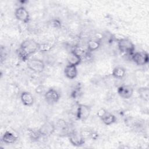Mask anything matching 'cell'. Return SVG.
<instances>
[{"instance_id":"cell-7","label":"cell","mask_w":149,"mask_h":149,"mask_svg":"<svg viewBox=\"0 0 149 149\" xmlns=\"http://www.w3.org/2000/svg\"><path fill=\"white\" fill-rule=\"evenodd\" d=\"M69 140L70 143L76 147L81 146L85 143V139L82 136L80 132L75 130L69 133Z\"/></svg>"},{"instance_id":"cell-9","label":"cell","mask_w":149,"mask_h":149,"mask_svg":"<svg viewBox=\"0 0 149 149\" xmlns=\"http://www.w3.org/2000/svg\"><path fill=\"white\" fill-rule=\"evenodd\" d=\"M44 98L48 104H54L59 101L60 98V95L56 90L54 88H50L45 93Z\"/></svg>"},{"instance_id":"cell-15","label":"cell","mask_w":149,"mask_h":149,"mask_svg":"<svg viewBox=\"0 0 149 149\" xmlns=\"http://www.w3.org/2000/svg\"><path fill=\"white\" fill-rule=\"evenodd\" d=\"M101 120L105 125L108 126L115 123L116 121V118L113 114L107 112L106 114L101 118Z\"/></svg>"},{"instance_id":"cell-11","label":"cell","mask_w":149,"mask_h":149,"mask_svg":"<svg viewBox=\"0 0 149 149\" xmlns=\"http://www.w3.org/2000/svg\"><path fill=\"white\" fill-rule=\"evenodd\" d=\"M67 61L69 65L77 66L81 63V58L79 55H77L75 52L72 50L71 51H70L68 55Z\"/></svg>"},{"instance_id":"cell-12","label":"cell","mask_w":149,"mask_h":149,"mask_svg":"<svg viewBox=\"0 0 149 149\" xmlns=\"http://www.w3.org/2000/svg\"><path fill=\"white\" fill-rule=\"evenodd\" d=\"M64 73L66 77L69 79H73L77 75V67L74 65L68 64L64 69Z\"/></svg>"},{"instance_id":"cell-6","label":"cell","mask_w":149,"mask_h":149,"mask_svg":"<svg viewBox=\"0 0 149 149\" xmlns=\"http://www.w3.org/2000/svg\"><path fill=\"white\" fill-rule=\"evenodd\" d=\"M15 16L19 21L27 23L30 20V14L24 6H19L15 10Z\"/></svg>"},{"instance_id":"cell-5","label":"cell","mask_w":149,"mask_h":149,"mask_svg":"<svg viewBox=\"0 0 149 149\" xmlns=\"http://www.w3.org/2000/svg\"><path fill=\"white\" fill-rule=\"evenodd\" d=\"M91 113V108L87 105L79 104L77 105L76 112V117L81 120H86Z\"/></svg>"},{"instance_id":"cell-22","label":"cell","mask_w":149,"mask_h":149,"mask_svg":"<svg viewBox=\"0 0 149 149\" xmlns=\"http://www.w3.org/2000/svg\"><path fill=\"white\" fill-rule=\"evenodd\" d=\"M56 128L58 127L59 129H61L62 130H64L65 129L66 130L68 127V124L63 119H59L57 121L56 125Z\"/></svg>"},{"instance_id":"cell-14","label":"cell","mask_w":149,"mask_h":149,"mask_svg":"<svg viewBox=\"0 0 149 149\" xmlns=\"http://www.w3.org/2000/svg\"><path fill=\"white\" fill-rule=\"evenodd\" d=\"M17 140V137L9 131H6L2 137V141L6 144H13Z\"/></svg>"},{"instance_id":"cell-8","label":"cell","mask_w":149,"mask_h":149,"mask_svg":"<svg viewBox=\"0 0 149 149\" xmlns=\"http://www.w3.org/2000/svg\"><path fill=\"white\" fill-rule=\"evenodd\" d=\"M56 129L55 125L51 122L47 121L44 123L38 129L42 136H49L52 134Z\"/></svg>"},{"instance_id":"cell-18","label":"cell","mask_w":149,"mask_h":149,"mask_svg":"<svg viewBox=\"0 0 149 149\" xmlns=\"http://www.w3.org/2000/svg\"><path fill=\"white\" fill-rule=\"evenodd\" d=\"M27 133L29 138L33 141H37L41 136L38 129H28Z\"/></svg>"},{"instance_id":"cell-17","label":"cell","mask_w":149,"mask_h":149,"mask_svg":"<svg viewBox=\"0 0 149 149\" xmlns=\"http://www.w3.org/2000/svg\"><path fill=\"white\" fill-rule=\"evenodd\" d=\"M126 74V70L121 66L115 67L112 72V76L116 79H122Z\"/></svg>"},{"instance_id":"cell-24","label":"cell","mask_w":149,"mask_h":149,"mask_svg":"<svg viewBox=\"0 0 149 149\" xmlns=\"http://www.w3.org/2000/svg\"><path fill=\"white\" fill-rule=\"evenodd\" d=\"M108 111L104 109V108H100L99 109L98 111H97V115L98 118H102L105 114Z\"/></svg>"},{"instance_id":"cell-13","label":"cell","mask_w":149,"mask_h":149,"mask_svg":"<svg viewBox=\"0 0 149 149\" xmlns=\"http://www.w3.org/2000/svg\"><path fill=\"white\" fill-rule=\"evenodd\" d=\"M20 99L22 103L26 106H31L34 103L33 95L27 91H23L20 94Z\"/></svg>"},{"instance_id":"cell-23","label":"cell","mask_w":149,"mask_h":149,"mask_svg":"<svg viewBox=\"0 0 149 149\" xmlns=\"http://www.w3.org/2000/svg\"><path fill=\"white\" fill-rule=\"evenodd\" d=\"M52 45L49 43H42L40 44L39 43V51H42V52H45L49 51L52 48Z\"/></svg>"},{"instance_id":"cell-16","label":"cell","mask_w":149,"mask_h":149,"mask_svg":"<svg viewBox=\"0 0 149 149\" xmlns=\"http://www.w3.org/2000/svg\"><path fill=\"white\" fill-rule=\"evenodd\" d=\"M101 45V41L99 40H90L87 42V51L89 52L96 51Z\"/></svg>"},{"instance_id":"cell-20","label":"cell","mask_w":149,"mask_h":149,"mask_svg":"<svg viewBox=\"0 0 149 149\" xmlns=\"http://www.w3.org/2000/svg\"><path fill=\"white\" fill-rule=\"evenodd\" d=\"M139 96L144 101L148 102L149 100V90L147 87H140L137 90Z\"/></svg>"},{"instance_id":"cell-21","label":"cell","mask_w":149,"mask_h":149,"mask_svg":"<svg viewBox=\"0 0 149 149\" xmlns=\"http://www.w3.org/2000/svg\"><path fill=\"white\" fill-rule=\"evenodd\" d=\"M48 24L51 26L52 27L55 28V29H60L62 26L61 22L58 19H52L50 20L48 22Z\"/></svg>"},{"instance_id":"cell-10","label":"cell","mask_w":149,"mask_h":149,"mask_svg":"<svg viewBox=\"0 0 149 149\" xmlns=\"http://www.w3.org/2000/svg\"><path fill=\"white\" fill-rule=\"evenodd\" d=\"M118 93L124 99L130 98L133 94V88L130 85H121L118 88Z\"/></svg>"},{"instance_id":"cell-2","label":"cell","mask_w":149,"mask_h":149,"mask_svg":"<svg viewBox=\"0 0 149 149\" xmlns=\"http://www.w3.org/2000/svg\"><path fill=\"white\" fill-rule=\"evenodd\" d=\"M118 47L119 50L126 54L131 55L134 53L135 47L133 43L129 38H123L118 40Z\"/></svg>"},{"instance_id":"cell-3","label":"cell","mask_w":149,"mask_h":149,"mask_svg":"<svg viewBox=\"0 0 149 149\" xmlns=\"http://www.w3.org/2000/svg\"><path fill=\"white\" fill-rule=\"evenodd\" d=\"M132 61L139 66H143L147 64L149 61L148 54L146 51L136 52L131 55Z\"/></svg>"},{"instance_id":"cell-4","label":"cell","mask_w":149,"mask_h":149,"mask_svg":"<svg viewBox=\"0 0 149 149\" xmlns=\"http://www.w3.org/2000/svg\"><path fill=\"white\" fill-rule=\"evenodd\" d=\"M27 65L30 70L36 73H41L45 68L44 62L42 60L37 58L29 59Z\"/></svg>"},{"instance_id":"cell-1","label":"cell","mask_w":149,"mask_h":149,"mask_svg":"<svg viewBox=\"0 0 149 149\" xmlns=\"http://www.w3.org/2000/svg\"><path fill=\"white\" fill-rule=\"evenodd\" d=\"M39 50V43L33 39H27L23 41L16 50L18 57L22 61L29 60V56Z\"/></svg>"},{"instance_id":"cell-19","label":"cell","mask_w":149,"mask_h":149,"mask_svg":"<svg viewBox=\"0 0 149 149\" xmlns=\"http://www.w3.org/2000/svg\"><path fill=\"white\" fill-rule=\"evenodd\" d=\"M80 133L85 140L88 138H91L92 139L95 140L98 136V134L95 132L88 129H84L80 132Z\"/></svg>"}]
</instances>
